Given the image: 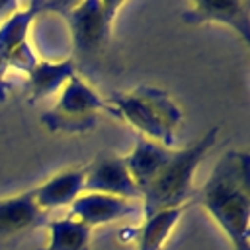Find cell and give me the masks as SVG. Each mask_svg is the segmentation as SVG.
I'll return each instance as SVG.
<instances>
[{
	"mask_svg": "<svg viewBox=\"0 0 250 250\" xmlns=\"http://www.w3.org/2000/svg\"><path fill=\"white\" fill-rule=\"evenodd\" d=\"M45 10L49 12V2L18 4L16 10L0 20V94L6 92L8 72L27 74L39 61L31 45V25Z\"/></svg>",
	"mask_w": 250,
	"mask_h": 250,
	"instance_id": "8992f818",
	"label": "cell"
},
{
	"mask_svg": "<svg viewBox=\"0 0 250 250\" xmlns=\"http://www.w3.org/2000/svg\"><path fill=\"white\" fill-rule=\"evenodd\" d=\"M125 2L86 0V2H49V12H59L68 25L72 61L76 66L98 61L111 43L113 23Z\"/></svg>",
	"mask_w": 250,
	"mask_h": 250,
	"instance_id": "277c9868",
	"label": "cell"
},
{
	"mask_svg": "<svg viewBox=\"0 0 250 250\" xmlns=\"http://www.w3.org/2000/svg\"><path fill=\"white\" fill-rule=\"evenodd\" d=\"M186 207H174V209H162L150 215L143 217V225L137 230V250H162L170 236L174 234L176 227L180 225Z\"/></svg>",
	"mask_w": 250,
	"mask_h": 250,
	"instance_id": "4fadbf2b",
	"label": "cell"
},
{
	"mask_svg": "<svg viewBox=\"0 0 250 250\" xmlns=\"http://www.w3.org/2000/svg\"><path fill=\"white\" fill-rule=\"evenodd\" d=\"M84 166H86L84 191L115 195L141 203V195L129 174L125 156L113 152H102L90 164Z\"/></svg>",
	"mask_w": 250,
	"mask_h": 250,
	"instance_id": "ba28073f",
	"label": "cell"
},
{
	"mask_svg": "<svg viewBox=\"0 0 250 250\" xmlns=\"http://www.w3.org/2000/svg\"><path fill=\"white\" fill-rule=\"evenodd\" d=\"M135 215H143L139 201L105 195V193H94V191H84L68 207V217L80 221L92 230Z\"/></svg>",
	"mask_w": 250,
	"mask_h": 250,
	"instance_id": "9c48e42d",
	"label": "cell"
},
{
	"mask_svg": "<svg viewBox=\"0 0 250 250\" xmlns=\"http://www.w3.org/2000/svg\"><path fill=\"white\" fill-rule=\"evenodd\" d=\"M219 127L186 148H168L139 137L125 156L129 174L141 195L143 217L174 207H186L195 197V172L215 146Z\"/></svg>",
	"mask_w": 250,
	"mask_h": 250,
	"instance_id": "6da1fadb",
	"label": "cell"
},
{
	"mask_svg": "<svg viewBox=\"0 0 250 250\" xmlns=\"http://www.w3.org/2000/svg\"><path fill=\"white\" fill-rule=\"evenodd\" d=\"M102 111H111L107 100L76 72L57 94V102L41 115L47 131L57 135H86L96 129Z\"/></svg>",
	"mask_w": 250,
	"mask_h": 250,
	"instance_id": "5b68a950",
	"label": "cell"
},
{
	"mask_svg": "<svg viewBox=\"0 0 250 250\" xmlns=\"http://www.w3.org/2000/svg\"><path fill=\"white\" fill-rule=\"evenodd\" d=\"M78 72V66L74 61L61 59V61H43L39 59L35 66L25 74L27 76V94L29 104H35L39 100H45L49 96H55L62 90V86Z\"/></svg>",
	"mask_w": 250,
	"mask_h": 250,
	"instance_id": "7c38bea8",
	"label": "cell"
},
{
	"mask_svg": "<svg viewBox=\"0 0 250 250\" xmlns=\"http://www.w3.org/2000/svg\"><path fill=\"white\" fill-rule=\"evenodd\" d=\"M49 215L39 209L33 189L0 197V244L21 238L31 230L45 227Z\"/></svg>",
	"mask_w": 250,
	"mask_h": 250,
	"instance_id": "30bf717a",
	"label": "cell"
},
{
	"mask_svg": "<svg viewBox=\"0 0 250 250\" xmlns=\"http://www.w3.org/2000/svg\"><path fill=\"white\" fill-rule=\"evenodd\" d=\"M197 203L221 229L232 250H250V154L227 150L205 184L195 191Z\"/></svg>",
	"mask_w": 250,
	"mask_h": 250,
	"instance_id": "7a4b0ae2",
	"label": "cell"
},
{
	"mask_svg": "<svg viewBox=\"0 0 250 250\" xmlns=\"http://www.w3.org/2000/svg\"><path fill=\"white\" fill-rule=\"evenodd\" d=\"M180 18L188 25H225L232 29L244 49L250 47V2L195 0L180 12Z\"/></svg>",
	"mask_w": 250,
	"mask_h": 250,
	"instance_id": "52a82bcc",
	"label": "cell"
},
{
	"mask_svg": "<svg viewBox=\"0 0 250 250\" xmlns=\"http://www.w3.org/2000/svg\"><path fill=\"white\" fill-rule=\"evenodd\" d=\"M84 180H86V166H72L61 170L41 182L39 186L31 188L33 197L43 213H51L55 209L70 207L78 195L84 193Z\"/></svg>",
	"mask_w": 250,
	"mask_h": 250,
	"instance_id": "8fae6325",
	"label": "cell"
},
{
	"mask_svg": "<svg viewBox=\"0 0 250 250\" xmlns=\"http://www.w3.org/2000/svg\"><path fill=\"white\" fill-rule=\"evenodd\" d=\"M105 100L113 115L127 121L139 137L174 148L184 111L170 92L143 84L129 92H111Z\"/></svg>",
	"mask_w": 250,
	"mask_h": 250,
	"instance_id": "3957f363",
	"label": "cell"
},
{
	"mask_svg": "<svg viewBox=\"0 0 250 250\" xmlns=\"http://www.w3.org/2000/svg\"><path fill=\"white\" fill-rule=\"evenodd\" d=\"M16 2H0V20H4L12 10H16Z\"/></svg>",
	"mask_w": 250,
	"mask_h": 250,
	"instance_id": "9a60e30c",
	"label": "cell"
},
{
	"mask_svg": "<svg viewBox=\"0 0 250 250\" xmlns=\"http://www.w3.org/2000/svg\"><path fill=\"white\" fill-rule=\"evenodd\" d=\"M45 229L49 232V240L39 250H90L92 246V229L68 215L49 219Z\"/></svg>",
	"mask_w": 250,
	"mask_h": 250,
	"instance_id": "5bb4252c",
	"label": "cell"
}]
</instances>
